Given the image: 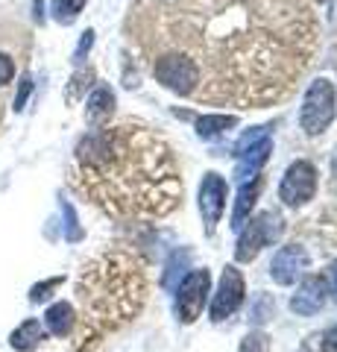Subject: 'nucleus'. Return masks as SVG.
I'll use <instances>...</instances> for the list:
<instances>
[{"label": "nucleus", "instance_id": "f257e3e1", "mask_svg": "<svg viewBox=\"0 0 337 352\" xmlns=\"http://www.w3.org/2000/svg\"><path fill=\"white\" fill-rule=\"evenodd\" d=\"M71 182L121 220H159L182 203V173L170 144L132 120L94 126L77 144Z\"/></svg>", "mask_w": 337, "mask_h": 352}, {"label": "nucleus", "instance_id": "f03ea898", "mask_svg": "<svg viewBox=\"0 0 337 352\" xmlns=\"http://www.w3.org/2000/svg\"><path fill=\"white\" fill-rule=\"evenodd\" d=\"M147 267L135 252L108 250L91 258L77 282V296L82 308L77 352H89L106 335L132 323L147 302Z\"/></svg>", "mask_w": 337, "mask_h": 352}, {"label": "nucleus", "instance_id": "7ed1b4c3", "mask_svg": "<svg viewBox=\"0 0 337 352\" xmlns=\"http://www.w3.org/2000/svg\"><path fill=\"white\" fill-rule=\"evenodd\" d=\"M281 232H285L281 217L273 214V212H261L258 217L249 220V226H241V238H237V247H235V258L237 261H253L264 247H270L273 241H279Z\"/></svg>", "mask_w": 337, "mask_h": 352}, {"label": "nucleus", "instance_id": "20e7f679", "mask_svg": "<svg viewBox=\"0 0 337 352\" xmlns=\"http://www.w3.org/2000/svg\"><path fill=\"white\" fill-rule=\"evenodd\" d=\"M334 85L329 80H317L311 82V88L305 91V100H302V112H299V124L308 135H320V132L329 129V124L334 120Z\"/></svg>", "mask_w": 337, "mask_h": 352}, {"label": "nucleus", "instance_id": "39448f33", "mask_svg": "<svg viewBox=\"0 0 337 352\" xmlns=\"http://www.w3.org/2000/svg\"><path fill=\"white\" fill-rule=\"evenodd\" d=\"M211 276L209 270H191L176 288V317L182 323H194L202 314V305L209 300Z\"/></svg>", "mask_w": 337, "mask_h": 352}, {"label": "nucleus", "instance_id": "423d86ee", "mask_svg": "<svg viewBox=\"0 0 337 352\" xmlns=\"http://www.w3.org/2000/svg\"><path fill=\"white\" fill-rule=\"evenodd\" d=\"M314 191H317V170H314L311 162H293L288 173L281 176V185H279V197L281 203L288 206H305Z\"/></svg>", "mask_w": 337, "mask_h": 352}, {"label": "nucleus", "instance_id": "0eeeda50", "mask_svg": "<svg viewBox=\"0 0 337 352\" xmlns=\"http://www.w3.org/2000/svg\"><path fill=\"white\" fill-rule=\"evenodd\" d=\"M226 179L220 173H205L202 176V185H200V214H202V223H205V232L214 235L217 223L223 217V208H226Z\"/></svg>", "mask_w": 337, "mask_h": 352}, {"label": "nucleus", "instance_id": "6e6552de", "mask_svg": "<svg viewBox=\"0 0 337 352\" xmlns=\"http://www.w3.org/2000/svg\"><path fill=\"white\" fill-rule=\"evenodd\" d=\"M244 294H246V288H244L241 270L226 267L223 276H220V288H217L214 300H211V320L214 323H223L226 317H232L237 308H241Z\"/></svg>", "mask_w": 337, "mask_h": 352}, {"label": "nucleus", "instance_id": "1a4fd4ad", "mask_svg": "<svg viewBox=\"0 0 337 352\" xmlns=\"http://www.w3.org/2000/svg\"><path fill=\"white\" fill-rule=\"evenodd\" d=\"M308 252L305 247L299 244H288L281 247L276 256H273V264H270V276H273L276 285H293L302 273L308 270Z\"/></svg>", "mask_w": 337, "mask_h": 352}, {"label": "nucleus", "instance_id": "9d476101", "mask_svg": "<svg viewBox=\"0 0 337 352\" xmlns=\"http://www.w3.org/2000/svg\"><path fill=\"white\" fill-rule=\"evenodd\" d=\"M325 300H329V285H325V276H305L299 285V291L293 294L290 300V308L302 317L308 314H317L320 308L325 305Z\"/></svg>", "mask_w": 337, "mask_h": 352}, {"label": "nucleus", "instance_id": "9b49d317", "mask_svg": "<svg viewBox=\"0 0 337 352\" xmlns=\"http://www.w3.org/2000/svg\"><path fill=\"white\" fill-rule=\"evenodd\" d=\"M270 150H273V141L264 138V141H258L255 147H249L246 153H241V156H237V170H235L237 179L241 182L255 179L258 170L264 168V162L270 159Z\"/></svg>", "mask_w": 337, "mask_h": 352}, {"label": "nucleus", "instance_id": "f8f14e48", "mask_svg": "<svg viewBox=\"0 0 337 352\" xmlns=\"http://www.w3.org/2000/svg\"><path fill=\"white\" fill-rule=\"evenodd\" d=\"M115 112V91L108 85H97L89 103H85V120H89L91 126H103L108 118Z\"/></svg>", "mask_w": 337, "mask_h": 352}, {"label": "nucleus", "instance_id": "ddd939ff", "mask_svg": "<svg viewBox=\"0 0 337 352\" xmlns=\"http://www.w3.org/2000/svg\"><path fill=\"white\" fill-rule=\"evenodd\" d=\"M261 188H264V179H261V176H255V179H249V182L241 185V194H237V203H235V214H232V226L235 229L246 226V217H249V212H253V206L258 203Z\"/></svg>", "mask_w": 337, "mask_h": 352}, {"label": "nucleus", "instance_id": "4468645a", "mask_svg": "<svg viewBox=\"0 0 337 352\" xmlns=\"http://www.w3.org/2000/svg\"><path fill=\"white\" fill-rule=\"evenodd\" d=\"M45 326H47V332L56 335V338L71 335L73 326H77V311H73V305H71V302H56V305H50L47 314H45Z\"/></svg>", "mask_w": 337, "mask_h": 352}, {"label": "nucleus", "instance_id": "2eb2a0df", "mask_svg": "<svg viewBox=\"0 0 337 352\" xmlns=\"http://www.w3.org/2000/svg\"><path fill=\"white\" fill-rule=\"evenodd\" d=\"M41 340H45V326L38 320H24L12 335H9V344H12V349H18V352L38 349Z\"/></svg>", "mask_w": 337, "mask_h": 352}, {"label": "nucleus", "instance_id": "dca6fc26", "mask_svg": "<svg viewBox=\"0 0 337 352\" xmlns=\"http://www.w3.org/2000/svg\"><path fill=\"white\" fill-rule=\"evenodd\" d=\"M235 124H237L235 115H202L197 120V135L200 138H217V135H223L226 129H232Z\"/></svg>", "mask_w": 337, "mask_h": 352}, {"label": "nucleus", "instance_id": "f3484780", "mask_svg": "<svg viewBox=\"0 0 337 352\" xmlns=\"http://www.w3.org/2000/svg\"><path fill=\"white\" fill-rule=\"evenodd\" d=\"M299 352H337V326H329L323 332L311 335Z\"/></svg>", "mask_w": 337, "mask_h": 352}, {"label": "nucleus", "instance_id": "a211bd4d", "mask_svg": "<svg viewBox=\"0 0 337 352\" xmlns=\"http://www.w3.org/2000/svg\"><path fill=\"white\" fill-rule=\"evenodd\" d=\"M82 6H85V0H53V18L59 24H71L82 12Z\"/></svg>", "mask_w": 337, "mask_h": 352}, {"label": "nucleus", "instance_id": "6ab92c4d", "mask_svg": "<svg viewBox=\"0 0 337 352\" xmlns=\"http://www.w3.org/2000/svg\"><path fill=\"white\" fill-rule=\"evenodd\" d=\"M91 82H94V71H91V68L80 71V74L71 80V88H68V100H71V103H73V100H80V94H82V91H85V88H89Z\"/></svg>", "mask_w": 337, "mask_h": 352}, {"label": "nucleus", "instance_id": "aec40b11", "mask_svg": "<svg viewBox=\"0 0 337 352\" xmlns=\"http://www.w3.org/2000/svg\"><path fill=\"white\" fill-rule=\"evenodd\" d=\"M241 352H270V338L264 332H249L241 340Z\"/></svg>", "mask_w": 337, "mask_h": 352}, {"label": "nucleus", "instance_id": "412c9836", "mask_svg": "<svg viewBox=\"0 0 337 352\" xmlns=\"http://www.w3.org/2000/svg\"><path fill=\"white\" fill-rule=\"evenodd\" d=\"M264 138H270L264 126H258V129H249L246 135H244L241 141H237V147H235V156H241V153H246L249 147H255L258 141H264Z\"/></svg>", "mask_w": 337, "mask_h": 352}, {"label": "nucleus", "instance_id": "4be33fe9", "mask_svg": "<svg viewBox=\"0 0 337 352\" xmlns=\"http://www.w3.org/2000/svg\"><path fill=\"white\" fill-rule=\"evenodd\" d=\"M273 311H276L273 300H270V296H258L255 308H253V320H255V323H264V320H270V317H273Z\"/></svg>", "mask_w": 337, "mask_h": 352}, {"label": "nucleus", "instance_id": "5701e85b", "mask_svg": "<svg viewBox=\"0 0 337 352\" xmlns=\"http://www.w3.org/2000/svg\"><path fill=\"white\" fill-rule=\"evenodd\" d=\"M59 285H62V276H56V279H47V282L36 285V288L30 291V300H32V302H45L47 296H50V291H53V288H59Z\"/></svg>", "mask_w": 337, "mask_h": 352}, {"label": "nucleus", "instance_id": "b1692460", "mask_svg": "<svg viewBox=\"0 0 337 352\" xmlns=\"http://www.w3.org/2000/svg\"><path fill=\"white\" fill-rule=\"evenodd\" d=\"M30 91H32V80H30V76H24V80H21V88H18V97H15V112H21V109L27 106Z\"/></svg>", "mask_w": 337, "mask_h": 352}, {"label": "nucleus", "instance_id": "393cba45", "mask_svg": "<svg viewBox=\"0 0 337 352\" xmlns=\"http://www.w3.org/2000/svg\"><path fill=\"white\" fill-rule=\"evenodd\" d=\"M12 74H15L12 59H9L6 53H0V85H6L9 80H12Z\"/></svg>", "mask_w": 337, "mask_h": 352}, {"label": "nucleus", "instance_id": "a878e982", "mask_svg": "<svg viewBox=\"0 0 337 352\" xmlns=\"http://www.w3.org/2000/svg\"><path fill=\"white\" fill-rule=\"evenodd\" d=\"M65 217H68V238L71 241H80L82 232H80V226H77V217H73V208L68 203H65Z\"/></svg>", "mask_w": 337, "mask_h": 352}, {"label": "nucleus", "instance_id": "bb28decb", "mask_svg": "<svg viewBox=\"0 0 337 352\" xmlns=\"http://www.w3.org/2000/svg\"><path fill=\"white\" fill-rule=\"evenodd\" d=\"M325 285H329L332 300L337 302V261H332V264H329V273H325Z\"/></svg>", "mask_w": 337, "mask_h": 352}, {"label": "nucleus", "instance_id": "cd10ccee", "mask_svg": "<svg viewBox=\"0 0 337 352\" xmlns=\"http://www.w3.org/2000/svg\"><path fill=\"white\" fill-rule=\"evenodd\" d=\"M91 41H94V32L89 30V32H85V36H82L80 47H77V56H73V59H77V62H82V56H85V53H89V47H91Z\"/></svg>", "mask_w": 337, "mask_h": 352}]
</instances>
